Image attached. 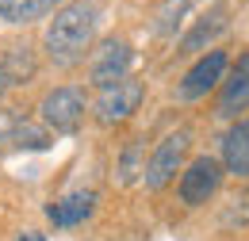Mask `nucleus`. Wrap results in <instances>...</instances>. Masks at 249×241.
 I'll list each match as a JSON object with an SVG mask.
<instances>
[{"label":"nucleus","instance_id":"423d86ee","mask_svg":"<svg viewBox=\"0 0 249 241\" xmlns=\"http://www.w3.org/2000/svg\"><path fill=\"white\" fill-rule=\"evenodd\" d=\"M130 42H123V38H107L100 50L92 54V61H89V77H92L96 88H107V85H115V81H123L126 69H130Z\"/></svg>","mask_w":249,"mask_h":241},{"label":"nucleus","instance_id":"4468645a","mask_svg":"<svg viewBox=\"0 0 249 241\" xmlns=\"http://www.w3.org/2000/svg\"><path fill=\"white\" fill-rule=\"evenodd\" d=\"M138 153H142V142H130L126 146V153H123V161H119V180H134V172H142L138 169Z\"/></svg>","mask_w":249,"mask_h":241},{"label":"nucleus","instance_id":"2eb2a0df","mask_svg":"<svg viewBox=\"0 0 249 241\" xmlns=\"http://www.w3.org/2000/svg\"><path fill=\"white\" fill-rule=\"evenodd\" d=\"M16 241H46L42 234H23V238H16Z\"/></svg>","mask_w":249,"mask_h":241},{"label":"nucleus","instance_id":"0eeeda50","mask_svg":"<svg viewBox=\"0 0 249 241\" xmlns=\"http://www.w3.org/2000/svg\"><path fill=\"white\" fill-rule=\"evenodd\" d=\"M226 65H230L226 50H211V54H203V58H199V61H196V65L184 73V81H180L177 96H180V100H203V96H207V92L222 81Z\"/></svg>","mask_w":249,"mask_h":241},{"label":"nucleus","instance_id":"f257e3e1","mask_svg":"<svg viewBox=\"0 0 249 241\" xmlns=\"http://www.w3.org/2000/svg\"><path fill=\"white\" fill-rule=\"evenodd\" d=\"M96 27H100V8L92 0H69L54 12V19L46 23V34H42V46H46V58L54 65H77L85 61L89 46L96 38Z\"/></svg>","mask_w":249,"mask_h":241},{"label":"nucleus","instance_id":"6e6552de","mask_svg":"<svg viewBox=\"0 0 249 241\" xmlns=\"http://www.w3.org/2000/svg\"><path fill=\"white\" fill-rule=\"evenodd\" d=\"M249 107V54L234 61V69H230V77L222 81V96H218V115L222 119H234L238 111H246Z\"/></svg>","mask_w":249,"mask_h":241},{"label":"nucleus","instance_id":"f03ea898","mask_svg":"<svg viewBox=\"0 0 249 241\" xmlns=\"http://www.w3.org/2000/svg\"><path fill=\"white\" fill-rule=\"evenodd\" d=\"M188 146H192V134H188V130H177V134H169L165 142H157V150L150 153V161L142 165V180H146L150 191H161L165 184L180 172Z\"/></svg>","mask_w":249,"mask_h":241},{"label":"nucleus","instance_id":"ddd939ff","mask_svg":"<svg viewBox=\"0 0 249 241\" xmlns=\"http://www.w3.org/2000/svg\"><path fill=\"white\" fill-rule=\"evenodd\" d=\"M226 27V19H222V12H215V16H211V19H203V23H199V27L192 31V34H188L184 38V46H180V50H184V54H196V50H199V46H203V42H211V38H215L218 31Z\"/></svg>","mask_w":249,"mask_h":241},{"label":"nucleus","instance_id":"f8f14e48","mask_svg":"<svg viewBox=\"0 0 249 241\" xmlns=\"http://www.w3.org/2000/svg\"><path fill=\"white\" fill-rule=\"evenodd\" d=\"M0 73H4L8 85H27L35 77V50L31 46H12L0 58Z\"/></svg>","mask_w":249,"mask_h":241},{"label":"nucleus","instance_id":"20e7f679","mask_svg":"<svg viewBox=\"0 0 249 241\" xmlns=\"http://www.w3.org/2000/svg\"><path fill=\"white\" fill-rule=\"evenodd\" d=\"M142 81H134V77H123V81H115V85H107V88H100V100H96V119L104 122V126H115V122L130 119L134 111H138V103H142Z\"/></svg>","mask_w":249,"mask_h":241},{"label":"nucleus","instance_id":"1a4fd4ad","mask_svg":"<svg viewBox=\"0 0 249 241\" xmlns=\"http://www.w3.org/2000/svg\"><path fill=\"white\" fill-rule=\"evenodd\" d=\"M92 211H96V191H73V195H65V199H58V203L46 207L50 222H54L58 230H73V226H81Z\"/></svg>","mask_w":249,"mask_h":241},{"label":"nucleus","instance_id":"9d476101","mask_svg":"<svg viewBox=\"0 0 249 241\" xmlns=\"http://www.w3.org/2000/svg\"><path fill=\"white\" fill-rule=\"evenodd\" d=\"M222 165L226 172L249 180V119H238L222 138Z\"/></svg>","mask_w":249,"mask_h":241},{"label":"nucleus","instance_id":"dca6fc26","mask_svg":"<svg viewBox=\"0 0 249 241\" xmlns=\"http://www.w3.org/2000/svg\"><path fill=\"white\" fill-rule=\"evenodd\" d=\"M4 88H8V81H4V73H0V96H4Z\"/></svg>","mask_w":249,"mask_h":241},{"label":"nucleus","instance_id":"9b49d317","mask_svg":"<svg viewBox=\"0 0 249 241\" xmlns=\"http://www.w3.org/2000/svg\"><path fill=\"white\" fill-rule=\"evenodd\" d=\"M62 8V0H0V19L12 27H27L35 19H46Z\"/></svg>","mask_w":249,"mask_h":241},{"label":"nucleus","instance_id":"7ed1b4c3","mask_svg":"<svg viewBox=\"0 0 249 241\" xmlns=\"http://www.w3.org/2000/svg\"><path fill=\"white\" fill-rule=\"evenodd\" d=\"M38 111H42V122L54 134H77L81 119H85V96H81V88H73V85H62V88L42 96Z\"/></svg>","mask_w":249,"mask_h":241},{"label":"nucleus","instance_id":"39448f33","mask_svg":"<svg viewBox=\"0 0 249 241\" xmlns=\"http://www.w3.org/2000/svg\"><path fill=\"white\" fill-rule=\"evenodd\" d=\"M222 184V165L215 157H196L180 172V203L184 207H203Z\"/></svg>","mask_w":249,"mask_h":241}]
</instances>
